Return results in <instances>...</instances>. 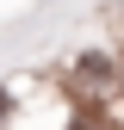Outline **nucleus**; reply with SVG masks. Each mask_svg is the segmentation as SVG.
<instances>
[{"instance_id":"nucleus-1","label":"nucleus","mask_w":124,"mask_h":130,"mask_svg":"<svg viewBox=\"0 0 124 130\" xmlns=\"http://www.w3.org/2000/svg\"><path fill=\"white\" fill-rule=\"evenodd\" d=\"M0 118H6V93H0Z\"/></svg>"}]
</instances>
